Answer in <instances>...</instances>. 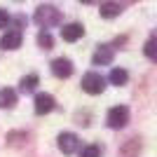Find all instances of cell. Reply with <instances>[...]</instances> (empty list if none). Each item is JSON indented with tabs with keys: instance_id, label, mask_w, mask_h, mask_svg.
<instances>
[{
	"instance_id": "cell-1",
	"label": "cell",
	"mask_w": 157,
	"mask_h": 157,
	"mask_svg": "<svg viewBox=\"0 0 157 157\" xmlns=\"http://www.w3.org/2000/svg\"><path fill=\"white\" fill-rule=\"evenodd\" d=\"M33 21H35L40 28H52L61 21V12L52 5H40L38 10H35V14H33Z\"/></svg>"
},
{
	"instance_id": "cell-2",
	"label": "cell",
	"mask_w": 157,
	"mask_h": 157,
	"mask_svg": "<svg viewBox=\"0 0 157 157\" xmlns=\"http://www.w3.org/2000/svg\"><path fill=\"white\" fill-rule=\"evenodd\" d=\"M129 122V108L127 105H115L108 113V127L110 129H122Z\"/></svg>"
},
{
	"instance_id": "cell-3",
	"label": "cell",
	"mask_w": 157,
	"mask_h": 157,
	"mask_svg": "<svg viewBox=\"0 0 157 157\" xmlns=\"http://www.w3.org/2000/svg\"><path fill=\"white\" fill-rule=\"evenodd\" d=\"M82 89L87 94H101L105 89V80L98 73H87L85 78H82Z\"/></svg>"
},
{
	"instance_id": "cell-4",
	"label": "cell",
	"mask_w": 157,
	"mask_h": 157,
	"mask_svg": "<svg viewBox=\"0 0 157 157\" xmlns=\"http://www.w3.org/2000/svg\"><path fill=\"white\" fill-rule=\"evenodd\" d=\"M80 145V138L75 136V134H68V131H63L59 136V150L63 152V155H73V152L78 150Z\"/></svg>"
},
{
	"instance_id": "cell-5",
	"label": "cell",
	"mask_w": 157,
	"mask_h": 157,
	"mask_svg": "<svg viewBox=\"0 0 157 157\" xmlns=\"http://www.w3.org/2000/svg\"><path fill=\"white\" fill-rule=\"evenodd\" d=\"M85 35V26L82 24H66L63 28H61V38L66 40V42H75V40H80Z\"/></svg>"
},
{
	"instance_id": "cell-6",
	"label": "cell",
	"mask_w": 157,
	"mask_h": 157,
	"mask_svg": "<svg viewBox=\"0 0 157 157\" xmlns=\"http://www.w3.org/2000/svg\"><path fill=\"white\" fill-rule=\"evenodd\" d=\"M52 73L56 75V78H61V80L71 78L73 75V63L68 59H54L52 61Z\"/></svg>"
},
{
	"instance_id": "cell-7",
	"label": "cell",
	"mask_w": 157,
	"mask_h": 157,
	"mask_svg": "<svg viewBox=\"0 0 157 157\" xmlns=\"http://www.w3.org/2000/svg\"><path fill=\"white\" fill-rule=\"evenodd\" d=\"M49 110H54V96H49V94H38V96H35V113H38V115H47Z\"/></svg>"
},
{
	"instance_id": "cell-8",
	"label": "cell",
	"mask_w": 157,
	"mask_h": 157,
	"mask_svg": "<svg viewBox=\"0 0 157 157\" xmlns=\"http://www.w3.org/2000/svg\"><path fill=\"white\" fill-rule=\"evenodd\" d=\"M0 47H2V49H19V47H21V31L5 33L2 40H0Z\"/></svg>"
},
{
	"instance_id": "cell-9",
	"label": "cell",
	"mask_w": 157,
	"mask_h": 157,
	"mask_svg": "<svg viewBox=\"0 0 157 157\" xmlns=\"http://www.w3.org/2000/svg\"><path fill=\"white\" fill-rule=\"evenodd\" d=\"M94 66H105V63H110L113 61V49L110 47H105V45H101L96 49V52H94Z\"/></svg>"
},
{
	"instance_id": "cell-10",
	"label": "cell",
	"mask_w": 157,
	"mask_h": 157,
	"mask_svg": "<svg viewBox=\"0 0 157 157\" xmlns=\"http://www.w3.org/2000/svg\"><path fill=\"white\" fill-rule=\"evenodd\" d=\"M120 12H122L120 2H113V0H108V2H103V5H101V17H103V19H113V17H117Z\"/></svg>"
},
{
	"instance_id": "cell-11",
	"label": "cell",
	"mask_w": 157,
	"mask_h": 157,
	"mask_svg": "<svg viewBox=\"0 0 157 157\" xmlns=\"http://www.w3.org/2000/svg\"><path fill=\"white\" fill-rule=\"evenodd\" d=\"M17 103V92L5 87V89H0V108H12Z\"/></svg>"
},
{
	"instance_id": "cell-12",
	"label": "cell",
	"mask_w": 157,
	"mask_h": 157,
	"mask_svg": "<svg viewBox=\"0 0 157 157\" xmlns=\"http://www.w3.org/2000/svg\"><path fill=\"white\" fill-rule=\"evenodd\" d=\"M127 80H129V73H127L124 68H113V71H110V82L115 87L127 85Z\"/></svg>"
},
{
	"instance_id": "cell-13",
	"label": "cell",
	"mask_w": 157,
	"mask_h": 157,
	"mask_svg": "<svg viewBox=\"0 0 157 157\" xmlns=\"http://www.w3.org/2000/svg\"><path fill=\"white\" fill-rule=\"evenodd\" d=\"M143 54H145V56H148L150 61H157V38H150L148 42H145Z\"/></svg>"
},
{
	"instance_id": "cell-14",
	"label": "cell",
	"mask_w": 157,
	"mask_h": 157,
	"mask_svg": "<svg viewBox=\"0 0 157 157\" xmlns=\"http://www.w3.org/2000/svg\"><path fill=\"white\" fill-rule=\"evenodd\" d=\"M38 45L42 47V49H52V47H54V38H52V33H49V31H42V33L38 35Z\"/></svg>"
},
{
	"instance_id": "cell-15",
	"label": "cell",
	"mask_w": 157,
	"mask_h": 157,
	"mask_svg": "<svg viewBox=\"0 0 157 157\" xmlns=\"http://www.w3.org/2000/svg\"><path fill=\"white\" fill-rule=\"evenodd\" d=\"M38 75H26V78L21 80V92H33L35 87H38Z\"/></svg>"
},
{
	"instance_id": "cell-16",
	"label": "cell",
	"mask_w": 157,
	"mask_h": 157,
	"mask_svg": "<svg viewBox=\"0 0 157 157\" xmlns=\"http://www.w3.org/2000/svg\"><path fill=\"white\" fill-rule=\"evenodd\" d=\"M80 157H101V148L98 145H87L85 150L80 152Z\"/></svg>"
},
{
	"instance_id": "cell-17",
	"label": "cell",
	"mask_w": 157,
	"mask_h": 157,
	"mask_svg": "<svg viewBox=\"0 0 157 157\" xmlns=\"http://www.w3.org/2000/svg\"><path fill=\"white\" fill-rule=\"evenodd\" d=\"M7 26H10V14H7V10L0 7V28H7Z\"/></svg>"
},
{
	"instance_id": "cell-18",
	"label": "cell",
	"mask_w": 157,
	"mask_h": 157,
	"mask_svg": "<svg viewBox=\"0 0 157 157\" xmlns=\"http://www.w3.org/2000/svg\"><path fill=\"white\" fill-rule=\"evenodd\" d=\"M19 138H26V134H12V131H10V134H7V141H10V143H19Z\"/></svg>"
},
{
	"instance_id": "cell-19",
	"label": "cell",
	"mask_w": 157,
	"mask_h": 157,
	"mask_svg": "<svg viewBox=\"0 0 157 157\" xmlns=\"http://www.w3.org/2000/svg\"><path fill=\"white\" fill-rule=\"evenodd\" d=\"M82 5H92V2H96V0H80Z\"/></svg>"
}]
</instances>
